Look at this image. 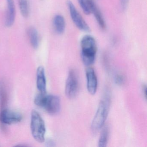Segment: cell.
<instances>
[{"instance_id": "1", "label": "cell", "mask_w": 147, "mask_h": 147, "mask_svg": "<svg viewBox=\"0 0 147 147\" xmlns=\"http://www.w3.org/2000/svg\"><path fill=\"white\" fill-rule=\"evenodd\" d=\"M34 103L51 115L57 114L61 110L60 98L56 95L47 94L46 93L38 94L35 97Z\"/></svg>"}, {"instance_id": "2", "label": "cell", "mask_w": 147, "mask_h": 147, "mask_svg": "<svg viewBox=\"0 0 147 147\" xmlns=\"http://www.w3.org/2000/svg\"><path fill=\"white\" fill-rule=\"evenodd\" d=\"M81 57L86 66H90L94 63L97 51L96 41L92 37L85 36L81 41Z\"/></svg>"}, {"instance_id": "3", "label": "cell", "mask_w": 147, "mask_h": 147, "mask_svg": "<svg viewBox=\"0 0 147 147\" xmlns=\"http://www.w3.org/2000/svg\"><path fill=\"white\" fill-rule=\"evenodd\" d=\"M110 106V99L109 97L106 96L100 102L91 125V129L94 131H98L105 124L109 113Z\"/></svg>"}, {"instance_id": "4", "label": "cell", "mask_w": 147, "mask_h": 147, "mask_svg": "<svg viewBox=\"0 0 147 147\" xmlns=\"http://www.w3.org/2000/svg\"><path fill=\"white\" fill-rule=\"evenodd\" d=\"M30 127L32 134L34 139L38 142H43L45 140L46 132L45 123L36 111L32 112Z\"/></svg>"}, {"instance_id": "5", "label": "cell", "mask_w": 147, "mask_h": 147, "mask_svg": "<svg viewBox=\"0 0 147 147\" xmlns=\"http://www.w3.org/2000/svg\"><path fill=\"white\" fill-rule=\"evenodd\" d=\"M79 83L77 74L74 69L69 73L65 86V93L69 98H75L78 93Z\"/></svg>"}, {"instance_id": "6", "label": "cell", "mask_w": 147, "mask_h": 147, "mask_svg": "<svg viewBox=\"0 0 147 147\" xmlns=\"http://www.w3.org/2000/svg\"><path fill=\"white\" fill-rule=\"evenodd\" d=\"M67 5L69 10L71 19L77 28L83 31H90V27L78 12L73 3L70 1H68Z\"/></svg>"}, {"instance_id": "7", "label": "cell", "mask_w": 147, "mask_h": 147, "mask_svg": "<svg viewBox=\"0 0 147 147\" xmlns=\"http://www.w3.org/2000/svg\"><path fill=\"white\" fill-rule=\"evenodd\" d=\"M23 117L20 113L10 109L2 110L0 113V121L7 125L19 123L22 120Z\"/></svg>"}, {"instance_id": "8", "label": "cell", "mask_w": 147, "mask_h": 147, "mask_svg": "<svg viewBox=\"0 0 147 147\" xmlns=\"http://www.w3.org/2000/svg\"><path fill=\"white\" fill-rule=\"evenodd\" d=\"M87 79V88L88 92L94 95L98 88V80L94 69L89 67L86 70Z\"/></svg>"}, {"instance_id": "9", "label": "cell", "mask_w": 147, "mask_h": 147, "mask_svg": "<svg viewBox=\"0 0 147 147\" xmlns=\"http://www.w3.org/2000/svg\"><path fill=\"white\" fill-rule=\"evenodd\" d=\"M36 85L40 92L46 93V80L45 69L42 66L38 68L36 73Z\"/></svg>"}, {"instance_id": "10", "label": "cell", "mask_w": 147, "mask_h": 147, "mask_svg": "<svg viewBox=\"0 0 147 147\" xmlns=\"http://www.w3.org/2000/svg\"><path fill=\"white\" fill-rule=\"evenodd\" d=\"M8 10L6 18L5 25L10 27L13 25L15 22L16 10L13 0H6Z\"/></svg>"}, {"instance_id": "11", "label": "cell", "mask_w": 147, "mask_h": 147, "mask_svg": "<svg viewBox=\"0 0 147 147\" xmlns=\"http://www.w3.org/2000/svg\"><path fill=\"white\" fill-rule=\"evenodd\" d=\"M78 1L84 13L86 14L92 13L97 7L94 0H78Z\"/></svg>"}, {"instance_id": "12", "label": "cell", "mask_w": 147, "mask_h": 147, "mask_svg": "<svg viewBox=\"0 0 147 147\" xmlns=\"http://www.w3.org/2000/svg\"><path fill=\"white\" fill-rule=\"evenodd\" d=\"M53 25L55 30L58 34H61L64 32L65 28V21L62 15H57L53 20Z\"/></svg>"}, {"instance_id": "13", "label": "cell", "mask_w": 147, "mask_h": 147, "mask_svg": "<svg viewBox=\"0 0 147 147\" xmlns=\"http://www.w3.org/2000/svg\"><path fill=\"white\" fill-rule=\"evenodd\" d=\"M27 32L32 46L34 49H37L39 45V38L37 31L34 27H31L28 29Z\"/></svg>"}, {"instance_id": "14", "label": "cell", "mask_w": 147, "mask_h": 147, "mask_svg": "<svg viewBox=\"0 0 147 147\" xmlns=\"http://www.w3.org/2000/svg\"><path fill=\"white\" fill-rule=\"evenodd\" d=\"M109 137V129L107 126H105L103 128L101 131L98 142V146L100 147H105L107 146Z\"/></svg>"}, {"instance_id": "15", "label": "cell", "mask_w": 147, "mask_h": 147, "mask_svg": "<svg viewBox=\"0 0 147 147\" xmlns=\"http://www.w3.org/2000/svg\"><path fill=\"white\" fill-rule=\"evenodd\" d=\"M19 5L21 14L24 18H27L30 13V8L28 0H19Z\"/></svg>"}, {"instance_id": "16", "label": "cell", "mask_w": 147, "mask_h": 147, "mask_svg": "<svg viewBox=\"0 0 147 147\" xmlns=\"http://www.w3.org/2000/svg\"><path fill=\"white\" fill-rule=\"evenodd\" d=\"M92 13H93L94 15V17L96 19V21L98 22V24L100 26V28L103 30L105 29L106 24L105 20H104V18H103L101 12L99 10L98 8V7L95 9Z\"/></svg>"}, {"instance_id": "17", "label": "cell", "mask_w": 147, "mask_h": 147, "mask_svg": "<svg viewBox=\"0 0 147 147\" xmlns=\"http://www.w3.org/2000/svg\"><path fill=\"white\" fill-rule=\"evenodd\" d=\"M129 1V0H121V7L123 10L126 9L128 5Z\"/></svg>"}, {"instance_id": "18", "label": "cell", "mask_w": 147, "mask_h": 147, "mask_svg": "<svg viewBox=\"0 0 147 147\" xmlns=\"http://www.w3.org/2000/svg\"><path fill=\"white\" fill-rule=\"evenodd\" d=\"M122 77L121 76H118L117 78V82H118L119 84H120L121 82H122V80H123V79Z\"/></svg>"}]
</instances>
